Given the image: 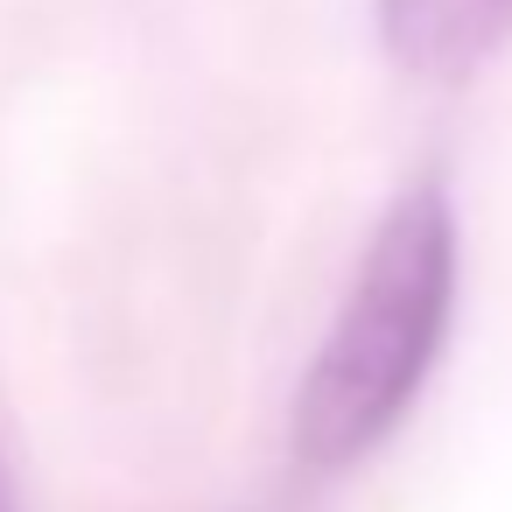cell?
I'll return each instance as SVG.
<instances>
[{
	"mask_svg": "<svg viewBox=\"0 0 512 512\" xmlns=\"http://www.w3.org/2000/svg\"><path fill=\"white\" fill-rule=\"evenodd\" d=\"M456 309V211L442 183H414L386 204L358 281L295 386V449L323 470L379 449L442 358Z\"/></svg>",
	"mask_w": 512,
	"mask_h": 512,
	"instance_id": "obj_1",
	"label": "cell"
},
{
	"mask_svg": "<svg viewBox=\"0 0 512 512\" xmlns=\"http://www.w3.org/2000/svg\"><path fill=\"white\" fill-rule=\"evenodd\" d=\"M379 43L414 78H463L512 43V0H372Z\"/></svg>",
	"mask_w": 512,
	"mask_h": 512,
	"instance_id": "obj_2",
	"label": "cell"
},
{
	"mask_svg": "<svg viewBox=\"0 0 512 512\" xmlns=\"http://www.w3.org/2000/svg\"><path fill=\"white\" fill-rule=\"evenodd\" d=\"M0 512H8V505H0Z\"/></svg>",
	"mask_w": 512,
	"mask_h": 512,
	"instance_id": "obj_3",
	"label": "cell"
}]
</instances>
